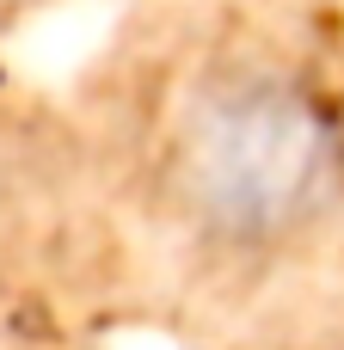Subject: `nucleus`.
I'll return each instance as SVG.
<instances>
[{"mask_svg": "<svg viewBox=\"0 0 344 350\" xmlns=\"http://www.w3.org/2000/svg\"><path fill=\"white\" fill-rule=\"evenodd\" d=\"M166 191L222 252H277L326 221L344 191V135L320 92L277 68H222L172 117Z\"/></svg>", "mask_w": 344, "mask_h": 350, "instance_id": "f257e3e1", "label": "nucleus"}]
</instances>
